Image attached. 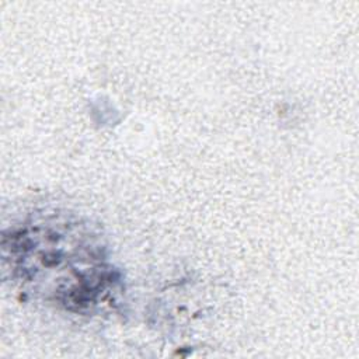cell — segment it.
<instances>
[{
  "label": "cell",
  "mask_w": 359,
  "mask_h": 359,
  "mask_svg": "<svg viewBox=\"0 0 359 359\" xmlns=\"http://www.w3.org/2000/svg\"><path fill=\"white\" fill-rule=\"evenodd\" d=\"M3 255L20 282L69 310L97 306L116 282L98 238L66 217L36 219L4 234Z\"/></svg>",
  "instance_id": "1"
}]
</instances>
